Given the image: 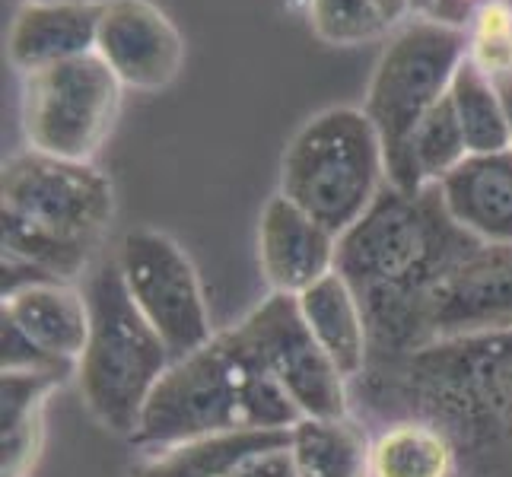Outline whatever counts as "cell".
I'll use <instances>...</instances> for the list:
<instances>
[{
	"label": "cell",
	"mask_w": 512,
	"mask_h": 477,
	"mask_svg": "<svg viewBox=\"0 0 512 477\" xmlns=\"http://www.w3.org/2000/svg\"><path fill=\"white\" fill-rule=\"evenodd\" d=\"M465 61V29L420 13L392 29L369 77L363 112L373 121L388 185L408 191V144L433 105L449 93Z\"/></svg>",
	"instance_id": "obj_7"
},
{
	"label": "cell",
	"mask_w": 512,
	"mask_h": 477,
	"mask_svg": "<svg viewBox=\"0 0 512 477\" xmlns=\"http://www.w3.org/2000/svg\"><path fill=\"white\" fill-rule=\"evenodd\" d=\"M299 477H373V439L347 417H299L290 427Z\"/></svg>",
	"instance_id": "obj_20"
},
{
	"label": "cell",
	"mask_w": 512,
	"mask_h": 477,
	"mask_svg": "<svg viewBox=\"0 0 512 477\" xmlns=\"http://www.w3.org/2000/svg\"><path fill=\"white\" fill-rule=\"evenodd\" d=\"M102 0H39L16 10L7 58L20 74L64 64L96 51Z\"/></svg>",
	"instance_id": "obj_14"
},
{
	"label": "cell",
	"mask_w": 512,
	"mask_h": 477,
	"mask_svg": "<svg viewBox=\"0 0 512 477\" xmlns=\"http://www.w3.org/2000/svg\"><path fill=\"white\" fill-rule=\"evenodd\" d=\"M86 299L90 338L77 363L80 395L102 427L131 439L156 382L172 366V353L134 306L118 264L93 274Z\"/></svg>",
	"instance_id": "obj_5"
},
{
	"label": "cell",
	"mask_w": 512,
	"mask_h": 477,
	"mask_svg": "<svg viewBox=\"0 0 512 477\" xmlns=\"http://www.w3.org/2000/svg\"><path fill=\"white\" fill-rule=\"evenodd\" d=\"M64 373H4L0 398V477H29L45 446V404Z\"/></svg>",
	"instance_id": "obj_18"
},
{
	"label": "cell",
	"mask_w": 512,
	"mask_h": 477,
	"mask_svg": "<svg viewBox=\"0 0 512 477\" xmlns=\"http://www.w3.org/2000/svg\"><path fill=\"white\" fill-rule=\"evenodd\" d=\"M299 312L312 328L315 341L341 369V376L350 382L366 373L369 366V328L357 293L347 280L334 271L322 277L319 284L296 296Z\"/></svg>",
	"instance_id": "obj_17"
},
{
	"label": "cell",
	"mask_w": 512,
	"mask_h": 477,
	"mask_svg": "<svg viewBox=\"0 0 512 477\" xmlns=\"http://www.w3.org/2000/svg\"><path fill=\"white\" fill-rule=\"evenodd\" d=\"M115 264L134 306L163 338L172 360L201 350L217 334L210 328L201 277L172 236L160 229H134L121 239Z\"/></svg>",
	"instance_id": "obj_9"
},
{
	"label": "cell",
	"mask_w": 512,
	"mask_h": 477,
	"mask_svg": "<svg viewBox=\"0 0 512 477\" xmlns=\"http://www.w3.org/2000/svg\"><path fill=\"white\" fill-rule=\"evenodd\" d=\"M468 153V140L465 131L458 125L455 105L449 93L439 99L433 109L423 115L417 131L411 134L408 144V194L423 191L430 185H439L452 175L458 166L465 163Z\"/></svg>",
	"instance_id": "obj_22"
},
{
	"label": "cell",
	"mask_w": 512,
	"mask_h": 477,
	"mask_svg": "<svg viewBox=\"0 0 512 477\" xmlns=\"http://www.w3.org/2000/svg\"><path fill=\"white\" fill-rule=\"evenodd\" d=\"M303 417L264 369L239 328L217 331L156 382L131 443L150 455L194 436L229 430H290Z\"/></svg>",
	"instance_id": "obj_3"
},
{
	"label": "cell",
	"mask_w": 512,
	"mask_h": 477,
	"mask_svg": "<svg viewBox=\"0 0 512 477\" xmlns=\"http://www.w3.org/2000/svg\"><path fill=\"white\" fill-rule=\"evenodd\" d=\"M474 245L481 242L449 217L436 185L414 194L395 185L379 191L338 236V274L363 306L369 360L395 363L423 347L427 299Z\"/></svg>",
	"instance_id": "obj_1"
},
{
	"label": "cell",
	"mask_w": 512,
	"mask_h": 477,
	"mask_svg": "<svg viewBox=\"0 0 512 477\" xmlns=\"http://www.w3.org/2000/svg\"><path fill=\"white\" fill-rule=\"evenodd\" d=\"M449 99L455 105L458 125L465 131L471 156L509 150V121L497 83L487 80L468 61H462L449 86Z\"/></svg>",
	"instance_id": "obj_23"
},
{
	"label": "cell",
	"mask_w": 512,
	"mask_h": 477,
	"mask_svg": "<svg viewBox=\"0 0 512 477\" xmlns=\"http://www.w3.org/2000/svg\"><path fill=\"white\" fill-rule=\"evenodd\" d=\"M306 16L322 42L341 48L373 42L392 32L376 0H306Z\"/></svg>",
	"instance_id": "obj_25"
},
{
	"label": "cell",
	"mask_w": 512,
	"mask_h": 477,
	"mask_svg": "<svg viewBox=\"0 0 512 477\" xmlns=\"http://www.w3.org/2000/svg\"><path fill=\"white\" fill-rule=\"evenodd\" d=\"M500 86V96H503V105H506V121H509V150H512V77L497 83Z\"/></svg>",
	"instance_id": "obj_29"
},
{
	"label": "cell",
	"mask_w": 512,
	"mask_h": 477,
	"mask_svg": "<svg viewBox=\"0 0 512 477\" xmlns=\"http://www.w3.org/2000/svg\"><path fill=\"white\" fill-rule=\"evenodd\" d=\"M96 55L125 90L156 93L179 77L185 39L153 0H102Z\"/></svg>",
	"instance_id": "obj_12"
},
{
	"label": "cell",
	"mask_w": 512,
	"mask_h": 477,
	"mask_svg": "<svg viewBox=\"0 0 512 477\" xmlns=\"http://www.w3.org/2000/svg\"><path fill=\"white\" fill-rule=\"evenodd\" d=\"M229 477H299L290 443L249 455Z\"/></svg>",
	"instance_id": "obj_26"
},
{
	"label": "cell",
	"mask_w": 512,
	"mask_h": 477,
	"mask_svg": "<svg viewBox=\"0 0 512 477\" xmlns=\"http://www.w3.org/2000/svg\"><path fill=\"white\" fill-rule=\"evenodd\" d=\"M430 7H433V0H414V16L430 13Z\"/></svg>",
	"instance_id": "obj_30"
},
{
	"label": "cell",
	"mask_w": 512,
	"mask_h": 477,
	"mask_svg": "<svg viewBox=\"0 0 512 477\" xmlns=\"http://www.w3.org/2000/svg\"><path fill=\"white\" fill-rule=\"evenodd\" d=\"M258 264L271 293L299 296L338 271V236L277 191L258 217Z\"/></svg>",
	"instance_id": "obj_13"
},
{
	"label": "cell",
	"mask_w": 512,
	"mask_h": 477,
	"mask_svg": "<svg viewBox=\"0 0 512 477\" xmlns=\"http://www.w3.org/2000/svg\"><path fill=\"white\" fill-rule=\"evenodd\" d=\"M284 443H290V430H229L194 436L144 455L131 477H229L249 455Z\"/></svg>",
	"instance_id": "obj_19"
},
{
	"label": "cell",
	"mask_w": 512,
	"mask_h": 477,
	"mask_svg": "<svg viewBox=\"0 0 512 477\" xmlns=\"http://www.w3.org/2000/svg\"><path fill=\"white\" fill-rule=\"evenodd\" d=\"M503 331H512V245L481 242L430 293L423 344Z\"/></svg>",
	"instance_id": "obj_11"
},
{
	"label": "cell",
	"mask_w": 512,
	"mask_h": 477,
	"mask_svg": "<svg viewBox=\"0 0 512 477\" xmlns=\"http://www.w3.org/2000/svg\"><path fill=\"white\" fill-rule=\"evenodd\" d=\"M20 4H39V0H20Z\"/></svg>",
	"instance_id": "obj_31"
},
{
	"label": "cell",
	"mask_w": 512,
	"mask_h": 477,
	"mask_svg": "<svg viewBox=\"0 0 512 477\" xmlns=\"http://www.w3.org/2000/svg\"><path fill=\"white\" fill-rule=\"evenodd\" d=\"M465 61L493 83L512 77V0H493L465 23Z\"/></svg>",
	"instance_id": "obj_24"
},
{
	"label": "cell",
	"mask_w": 512,
	"mask_h": 477,
	"mask_svg": "<svg viewBox=\"0 0 512 477\" xmlns=\"http://www.w3.org/2000/svg\"><path fill=\"white\" fill-rule=\"evenodd\" d=\"M125 86L96 51L23 74V134L35 153L93 163L112 137Z\"/></svg>",
	"instance_id": "obj_8"
},
{
	"label": "cell",
	"mask_w": 512,
	"mask_h": 477,
	"mask_svg": "<svg viewBox=\"0 0 512 477\" xmlns=\"http://www.w3.org/2000/svg\"><path fill=\"white\" fill-rule=\"evenodd\" d=\"M458 452L433 423L408 417L373 439V477H452Z\"/></svg>",
	"instance_id": "obj_21"
},
{
	"label": "cell",
	"mask_w": 512,
	"mask_h": 477,
	"mask_svg": "<svg viewBox=\"0 0 512 477\" xmlns=\"http://www.w3.org/2000/svg\"><path fill=\"white\" fill-rule=\"evenodd\" d=\"M449 217L468 236L512 245V150L468 156L436 185Z\"/></svg>",
	"instance_id": "obj_16"
},
{
	"label": "cell",
	"mask_w": 512,
	"mask_h": 477,
	"mask_svg": "<svg viewBox=\"0 0 512 477\" xmlns=\"http://www.w3.org/2000/svg\"><path fill=\"white\" fill-rule=\"evenodd\" d=\"M484 4H493V0H433V7L427 16H433V20H443L449 26H458L465 29V23L471 20V13L484 7Z\"/></svg>",
	"instance_id": "obj_27"
},
{
	"label": "cell",
	"mask_w": 512,
	"mask_h": 477,
	"mask_svg": "<svg viewBox=\"0 0 512 477\" xmlns=\"http://www.w3.org/2000/svg\"><path fill=\"white\" fill-rule=\"evenodd\" d=\"M388 185L385 150L363 109L334 105L312 115L280 159V194L334 236L357 223Z\"/></svg>",
	"instance_id": "obj_6"
},
{
	"label": "cell",
	"mask_w": 512,
	"mask_h": 477,
	"mask_svg": "<svg viewBox=\"0 0 512 477\" xmlns=\"http://www.w3.org/2000/svg\"><path fill=\"white\" fill-rule=\"evenodd\" d=\"M388 385L481 477L512 468V331L423 344L388 363Z\"/></svg>",
	"instance_id": "obj_2"
},
{
	"label": "cell",
	"mask_w": 512,
	"mask_h": 477,
	"mask_svg": "<svg viewBox=\"0 0 512 477\" xmlns=\"http://www.w3.org/2000/svg\"><path fill=\"white\" fill-rule=\"evenodd\" d=\"M4 322L67 366L80 363L90 338V299L67 280H35L4 296Z\"/></svg>",
	"instance_id": "obj_15"
},
{
	"label": "cell",
	"mask_w": 512,
	"mask_h": 477,
	"mask_svg": "<svg viewBox=\"0 0 512 477\" xmlns=\"http://www.w3.org/2000/svg\"><path fill=\"white\" fill-rule=\"evenodd\" d=\"M303 417H347V379L315 341L296 296L271 293L236 325Z\"/></svg>",
	"instance_id": "obj_10"
},
{
	"label": "cell",
	"mask_w": 512,
	"mask_h": 477,
	"mask_svg": "<svg viewBox=\"0 0 512 477\" xmlns=\"http://www.w3.org/2000/svg\"><path fill=\"white\" fill-rule=\"evenodd\" d=\"M376 7L382 10L385 23L392 29L401 26V23H408L414 16V0H376Z\"/></svg>",
	"instance_id": "obj_28"
},
{
	"label": "cell",
	"mask_w": 512,
	"mask_h": 477,
	"mask_svg": "<svg viewBox=\"0 0 512 477\" xmlns=\"http://www.w3.org/2000/svg\"><path fill=\"white\" fill-rule=\"evenodd\" d=\"M115 217V188L93 163L23 150L0 172L4 255L55 280H77L93 264Z\"/></svg>",
	"instance_id": "obj_4"
}]
</instances>
